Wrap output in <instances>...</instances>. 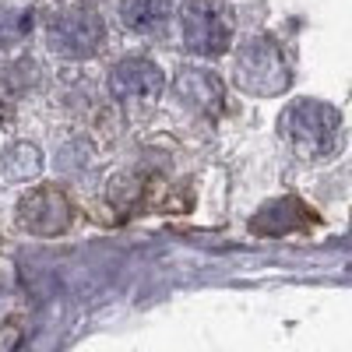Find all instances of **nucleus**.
<instances>
[{
    "label": "nucleus",
    "mask_w": 352,
    "mask_h": 352,
    "mask_svg": "<svg viewBox=\"0 0 352 352\" xmlns=\"http://www.w3.org/2000/svg\"><path fill=\"white\" fill-rule=\"evenodd\" d=\"M278 131L300 159H328L342 144V113L320 99H296L285 106Z\"/></svg>",
    "instance_id": "1"
},
{
    "label": "nucleus",
    "mask_w": 352,
    "mask_h": 352,
    "mask_svg": "<svg viewBox=\"0 0 352 352\" xmlns=\"http://www.w3.org/2000/svg\"><path fill=\"white\" fill-rule=\"evenodd\" d=\"M232 81L250 96H278L289 88V64L285 53L275 39L268 36H250L240 53H236V67H232Z\"/></svg>",
    "instance_id": "2"
},
{
    "label": "nucleus",
    "mask_w": 352,
    "mask_h": 352,
    "mask_svg": "<svg viewBox=\"0 0 352 352\" xmlns=\"http://www.w3.org/2000/svg\"><path fill=\"white\" fill-rule=\"evenodd\" d=\"M180 32L190 53L222 56L236 36V14L222 0H187L180 8Z\"/></svg>",
    "instance_id": "3"
},
{
    "label": "nucleus",
    "mask_w": 352,
    "mask_h": 352,
    "mask_svg": "<svg viewBox=\"0 0 352 352\" xmlns=\"http://www.w3.org/2000/svg\"><path fill=\"white\" fill-rule=\"evenodd\" d=\"M106 39L102 18L92 8H64L50 18V50L64 60H88Z\"/></svg>",
    "instance_id": "4"
},
{
    "label": "nucleus",
    "mask_w": 352,
    "mask_h": 352,
    "mask_svg": "<svg viewBox=\"0 0 352 352\" xmlns=\"http://www.w3.org/2000/svg\"><path fill=\"white\" fill-rule=\"evenodd\" d=\"M74 208L60 187H32L18 201V226L32 236H60L71 229Z\"/></svg>",
    "instance_id": "5"
},
{
    "label": "nucleus",
    "mask_w": 352,
    "mask_h": 352,
    "mask_svg": "<svg viewBox=\"0 0 352 352\" xmlns=\"http://www.w3.org/2000/svg\"><path fill=\"white\" fill-rule=\"evenodd\" d=\"M162 85H166L162 71L144 56H127L109 71V96L120 102H148L162 92Z\"/></svg>",
    "instance_id": "6"
},
{
    "label": "nucleus",
    "mask_w": 352,
    "mask_h": 352,
    "mask_svg": "<svg viewBox=\"0 0 352 352\" xmlns=\"http://www.w3.org/2000/svg\"><path fill=\"white\" fill-rule=\"evenodd\" d=\"M314 226H317V215L292 194L268 201L250 219V229L257 236H289V232H296V229H314Z\"/></svg>",
    "instance_id": "7"
},
{
    "label": "nucleus",
    "mask_w": 352,
    "mask_h": 352,
    "mask_svg": "<svg viewBox=\"0 0 352 352\" xmlns=\"http://www.w3.org/2000/svg\"><path fill=\"white\" fill-rule=\"evenodd\" d=\"M176 96H180L190 109L204 113V116H219L226 109V85L219 74L201 71V67H187L176 74Z\"/></svg>",
    "instance_id": "8"
},
{
    "label": "nucleus",
    "mask_w": 352,
    "mask_h": 352,
    "mask_svg": "<svg viewBox=\"0 0 352 352\" xmlns=\"http://www.w3.org/2000/svg\"><path fill=\"white\" fill-rule=\"evenodd\" d=\"M120 21L134 36H162L169 25V0H120Z\"/></svg>",
    "instance_id": "9"
},
{
    "label": "nucleus",
    "mask_w": 352,
    "mask_h": 352,
    "mask_svg": "<svg viewBox=\"0 0 352 352\" xmlns=\"http://www.w3.org/2000/svg\"><path fill=\"white\" fill-rule=\"evenodd\" d=\"M0 169H4L8 180H32V176L43 169V155H39L36 144L18 141V144H11V148L0 155Z\"/></svg>",
    "instance_id": "10"
},
{
    "label": "nucleus",
    "mask_w": 352,
    "mask_h": 352,
    "mask_svg": "<svg viewBox=\"0 0 352 352\" xmlns=\"http://www.w3.org/2000/svg\"><path fill=\"white\" fill-rule=\"evenodd\" d=\"M28 32H32V11L0 4V53L14 50Z\"/></svg>",
    "instance_id": "11"
}]
</instances>
